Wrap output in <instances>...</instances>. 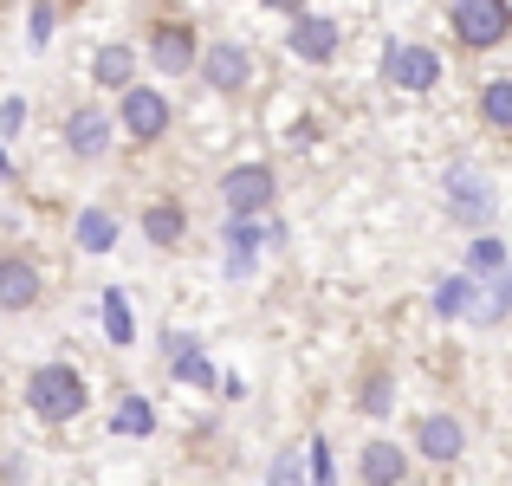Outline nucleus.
Wrapping results in <instances>:
<instances>
[{"label": "nucleus", "instance_id": "f257e3e1", "mask_svg": "<svg viewBox=\"0 0 512 486\" xmlns=\"http://www.w3.org/2000/svg\"><path fill=\"white\" fill-rule=\"evenodd\" d=\"M26 402H33L39 422H78L85 415V376L72 363H39L26 376Z\"/></svg>", "mask_w": 512, "mask_h": 486}, {"label": "nucleus", "instance_id": "f03ea898", "mask_svg": "<svg viewBox=\"0 0 512 486\" xmlns=\"http://www.w3.org/2000/svg\"><path fill=\"white\" fill-rule=\"evenodd\" d=\"M454 39H461L467 52H493L512 39V7L506 0H454Z\"/></svg>", "mask_w": 512, "mask_h": 486}, {"label": "nucleus", "instance_id": "7ed1b4c3", "mask_svg": "<svg viewBox=\"0 0 512 486\" xmlns=\"http://www.w3.org/2000/svg\"><path fill=\"white\" fill-rule=\"evenodd\" d=\"M273 195H279V182H273V169H266V162H240V169L221 175V208H227V221H260V214L273 208Z\"/></svg>", "mask_w": 512, "mask_h": 486}, {"label": "nucleus", "instance_id": "20e7f679", "mask_svg": "<svg viewBox=\"0 0 512 486\" xmlns=\"http://www.w3.org/2000/svg\"><path fill=\"white\" fill-rule=\"evenodd\" d=\"M117 124H124L137 143H156V137H169V124H175V104L163 98V91L137 85V91H124V104H117Z\"/></svg>", "mask_w": 512, "mask_h": 486}, {"label": "nucleus", "instance_id": "39448f33", "mask_svg": "<svg viewBox=\"0 0 512 486\" xmlns=\"http://www.w3.org/2000/svg\"><path fill=\"white\" fill-rule=\"evenodd\" d=\"M383 78H389L396 91H435V85H441V52L396 39V46L383 52Z\"/></svg>", "mask_w": 512, "mask_h": 486}, {"label": "nucleus", "instance_id": "423d86ee", "mask_svg": "<svg viewBox=\"0 0 512 486\" xmlns=\"http://www.w3.org/2000/svg\"><path fill=\"white\" fill-rule=\"evenodd\" d=\"M117 137V117L104 111V104H78L72 117H65V150H72L78 162H98L104 150H111Z\"/></svg>", "mask_w": 512, "mask_h": 486}, {"label": "nucleus", "instance_id": "0eeeda50", "mask_svg": "<svg viewBox=\"0 0 512 486\" xmlns=\"http://www.w3.org/2000/svg\"><path fill=\"white\" fill-rule=\"evenodd\" d=\"M415 454H422V461H435V467H454V461L467 454V428H461V415H448V409L422 415V422H415Z\"/></svg>", "mask_w": 512, "mask_h": 486}, {"label": "nucleus", "instance_id": "6e6552de", "mask_svg": "<svg viewBox=\"0 0 512 486\" xmlns=\"http://www.w3.org/2000/svg\"><path fill=\"white\" fill-rule=\"evenodd\" d=\"M247 78H253V52H247V46L221 39V46H208V52H201V85H208V91L234 98V91H247Z\"/></svg>", "mask_w": 512, "mask_h": 486}, {"label": "nucleus", "instance_id": "1a4fd4ad", "mask_svg": "<svg viewBox=\"0 0 512 486\" xmlns=\"http://www.w3.org/2000/svg\"><path fill=\"white\" fill-rule=\"evenodd\" d=\"M195 33H188L182 20H163L150 33V59H156V72H169V78H182V72H201V59H195Z\"/></svg>", "mask_w": 512, "mask_h": 486}, {"label": "nucleus", "instance_id": "9d476101", "mask_svg": "<svg viewBox=\"0 0 512 486\" xmlns=\"http://www.w3.org/2000/svg\"><path fill=\"white\" fill-rule=\"evenodd\" d=\"M448 208H454V221L487 227V221H493V188H487V175H474V169H448Z\"/></svg>", "mask_w": 512, "mask_h": 486}, {"label": "nucleus", "instance_id": "9b49d317", "mask_svg": "<svg viewBox=\"0 0 512 486\" xmlns=\"http://www.w3.org/2000/svg\"><path fill=\"white\" fill-rule=\"evenodd\" d=\"M292 52H299L305 65H331L338 59V20H325V13H292Z\"/></svg>", "mask_w": 512, "mask_h": 486}, {"label": "nucleus", "instance_id": "f8f14e48", "mask_svg": "<svg viewBox=\"0 0 512 486\" xmlns=\"http://www.w3.org/2000/svg\"><path fill=\"white\" fill-rule=\"evenodd\" d=\"M39 305V266L26 253H0V312H33Z\"/></svg>", "mask_w": 512, "mask_h": 486}, {"label": "nucleus", "instance_id": "ddd939ff", "mask_svg": "<svg viewBox=\"0 0 512 486\" xmlns=\"http://www.w3.org/2000/svg\"><path fill=\"white\" fill-rule=\"evenodd\" d=\"M357 474H363V486H402V474H409V448H396V441H363Z\"/></svg>", "mask_w": 512, "mask_h": 486}, {"label": "nucleus", "instance_id": "4468645a", "mask_svg": "<svg viewBox=\"0 0 512 486\" xmlns=\"http://www.w3.org/2000/svg\"><path fill=\"white\" fill-rule=\"evenodd\" d=\"M260 240H279V227H260V221H227V273L247 279L253 260H260Z\"/></svg>", "mask_w": 512, "mask_h": 486}, {"label": "nucleus", "instance_id": "2eb2a0df", "mask_svg": "<svg viewBox=\"0 0 512 486\" xmlns=\"http://www.w3.org/2000/svg\"><path fill=\"white\" fill-rule=\"evenodd\" d=\"M143 234H150V247H182V234H188L182 201H175V195L150 201V208H143Z\"/></svg>", "mask_w": 512, "mask_h": 486}, {"label": "nucleus", "instance_id": "dca6fc26", "mask_svg": "<svg viewBox=\"0 0 512 486\" xmlns=\"http://www.w3.org/2000/svg\"><path fill=\"white\" fill-rule=\"evenodd\" d=\"M91 78H98L104 91H137V52L130 46H104L98 59H91Z\"/></svg>", "mask_w": 512, "mask_h": 486}, {"label": "nucleus", "instance_id": "f3484780", "mask_svg": "<svg viewBox=\"0 0 512 486\" xmlns=\"http://www.w3.org/2000/svg\"><path fill=\"white\" fill-rule=\"evenodd\" d=\"M78 247L85 253H111L117 247V214L111 208H78Z\"/></svg>", "mask_w": 512, "mask_h": 486}, {"label": "nucleus", "instance_id": "a211bd4d", "mask_svg": "<svg viewBox=\"0 0 512 486\" xmlns=\"http://www.w3.org/2000/svg\"><path fill=\"white\" fill-rule=\"evenodd\" d=\"M506 266H512V253H506L493 234H480L474 247H467V279H474V286H480V279H500Z\"/></svg>", "mask_w": 512, "mask_h": 486}, {"label": "nucleus", "instance_id": "6ab92c4d", "mask_svg": "<svg viewBox=\"0 0 512 486\" xmlns=\"http://www.w3.org/2000/svg\"><path fill=\"white\" fill-rule=\"evenodd\" d=\"M474 299H480V286H474L467 273H454V279H441L435 312H441V318H467V312H474Z\"/></svg>", "mask_w": 512, "mask_h": 486}, {"label": "nucleus", "instance_id": "aec40b11", "mask_svg": "<svg viewBox=\"0 0 512 486\" xmlns=\"http://www.w3.org/2000/svg\"><path fill=\"white\" fill-rule=\"evenodd\" d=\"M506 312H512V266H506V273H500V279H493V286L474 299V324H500Z\"/></svg>", "mask_w": 512, "mask_h": 486}, {"label": "nucleus", "instance_id": "412c9836", "mask_svg": "<svg viewBox=\"0 0 512 486\" xmlns=\"http://www.w3.org/2000/svg\"><path fill=\"white\" fill-rule=\"evenodd\" d=\"M480 117H487L493 130H512V78H493V85L480 91Z\"/></svg>", "mask_w": 512, "mask_h": 486}, {"label": "nucleus", "instance_id": "4be33fe9", "mask_svg": "<svg viewBox=\"0 0 512 486\" xmlns=\"http://www.w3.org/2000/svg\"><path fill=\"white\" fill-rule=\"evenodd\" d=\"M357 402H363V415H389V402H396V383H389V370H370V376H363Z\"/></svg>", "mask_w": 512, "mask_h": 486}, {"label": "nucleus", "instance_id": "5701e85b", "mask_svg": "<svg viewBox=\"0 0 512 486\" xmlns=\"http://www.w3.org/2000/svg\"><path fill=\"white\" fill-rule=\"evenodd\" d=\"M175 376H182V383H214V363L201 357L188 337H175Z\"/></svg>", "mask_w": 512, "mask_h": 486}, {"label": "nucleus", "instance_id": "b1692460", "mask_svg": "<svg viewBox=\"0 0 512 486\" xmlns=\"http://www.w3.org/2000/svg\"><path fill=\"white\" fill-rule=\"evenodd\" d=\"M150 428H156V409L143 396H124V402H117V435H150Z\"/></svg>", "mask_w": 512, "mask_h": 486}, {"label": "nucleus", "instance_id": "393cba45", "mask_svg": "<svg viewBox=\"0 0 512 486\" xmlns=\"http://www.w3.org/2000/svg\"><path fill=\"white\" fill-rule=\"evenodd\" d=\"M104 331H111V344H130V312H124V292H104Z\"/></svg>", "mask_w": 512, "mask_h": 486}, {"label": "nucleus", "instance_id": "a878e982", "mask_svg": "<svg viewBox=\"0 0 512 486\" xmlns=\"http://www.w3.org/2000/svg\"><path fill=\"white\" fill-rule=\"evenodd\" d=\"M305 474H312V467H305V454H279L273 474H266V486H305Z\"/></svg>", "mask_w": 512, "mask_h": 486}, {"label": "nucleus", "instance_id": "bb28decb", "mask_svg": "<svg viewBox=\"0 0 512 486\" xmlns=\"http://www.w3.org/2000/svg\"><path fill=\"white\" fill-rule=\"evenodd\" d=\"M26 26H33V46H46L52 26H59V13H52V7H33V20H26Z\"/></svg>", "mask_w": 512, "mask_h": 486}, {"label": "nucleus", "instance_id": "cd10ccee", "mask_svg": "<svg viewBox=\"0 0 512 486\" xmlns=\"http://www.w3.org/2000/svg\"><path fill=\"white\" fill-rule=\"evenodd\" d=\"M312 486H331V448L312 441Z\"/></svg>", "mask_w": 512, "mask_h": 486}, {"label": "nucleus", "instance_id": "c85d7f7f", "mask_svg": "<svg viewBox=\"0 0 512 486\" xmlns=\"http://www.w3.org/2000/svg\"><path fill=\"white\" fill-rule=\"evenodd\" d=\"M20 117H26V104H20V98H7V111H0V130L13 137V130H20Z\"/></svg>", "mask_w": 512, "mask_h": 486}, {"label": "nucleus", "instance_id": "c756f323", "mask_svg": "<svg viewBox=\"0 0 512 486\" xmlns=\"http://www.w3.org/2000/svg\"><path fill=\"white\" fill-rule=\"evenodd\" d=\"M7 175H13V162H7V150H0V182H7Z\"/></svg>", "mask_w": 512, "mask_h": 486}]
</instances>
